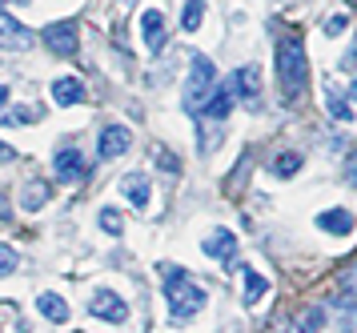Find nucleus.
Segmentation results:
<instances>
[{
  "label": "nucleus",
  "mask_w": 357,
  "mask_h": 333,
  "mask_svg": "<svg viewBox=\"0 0 357 333\" xmlns=\"http://www.w3.org/2000/svg\"><path fill=\"white\" fill-rule=\"evenodd\" d=\"M277 89L281 96L297 105L309 89V61H305V40L297 32H285L277 40Z\"/></svg>",
  "instance_id": "1"
},
{
  "label": "nucleus",
  "mask_w": 357,
  "mask_h": 333,
  "mask_svg": "<svg viewBox=\"0 0 357 333\" xmlns=\"http://www.w3.org/2000/svg\"><path fill=\"white\" fill-rule=\"evenodd\" d=\"M165 297H169V309H173V321H185V318H197L205 309V293L197 286L189 273L173 269L165 277Z\"/></svg>",
  "instance_id": "2"
},
{
  "label": "nucleus",
  "mask_w": 357,
  "mask_h": 333,
  "mask_svg": "<svg viewBox=\"0 0 357 333\" xmlns=\"http://www.w3.org/2000/svg\"><path fill=\"white\" fill-rule=\"evenodd\" d=\"M213 89H217V68H213V61L209 57H193V68H189V80H185V109L205 112Z\"/></svg>",
  "instance_id": "3"
},
{
  "label": "nucleus",
  "mask_w": 357,
  "mask_h": 333,
  "mask_svg": "<svg viewBox=\"0 0 357 333\" xmlns=\"http://www.w3.org/2000/svg\"><path fill=\"white\" fill-rule=\"evenodd\" d=\"M89 313L100 321H113V325H121V321L129 318V305L121 302V293H113V289H97L93 297H89Z\"/></svg>",
  "instance_id": "4"
},
{
  "label": "nucleus",
  "mask_w": 357,
  "mask_h": 333,
  "mask_svg": "<svg viewBox=\"0 0 357 333\" xmlns=\"http://www.w3.org/2000/svg\"><path fill=\"white\" fill-rule=\"evenodd\" d=\"M77 24L73 20H61V24H49L45 29V48H49L52 57H73L77 52Z\"/></svg>",
  "instance_id": "5"
},
{
  "label": "nucleus",
  "mask_w": 357,
  "mask_h": 333,
  "mask_svg": "<svg viewBox=\"0 0 357 333\" xmlns=\"http://www.w3.org/2000/svg\"><path fill=\"white\" fill-rule=\"evenodd\" d=\"M89 177V161L77 153V149H61L56 153V181H65V185H77Z\"/></svg>",
  "instance_id": "6"
},
{
  "label": "nucleus",
  "mask_w": 357,
  "mask_h": 333,
  "mask_svg": "<svg viewBox=\"0 0 357 333\" xmlns=\"http://www.w3.org/2000/svg\"><path fill=\"white\" fill-rule=\"evenodd\" d=\"M33 45V32L24 29L20 20H13L8 13H0V48L4 52H20V48Z\"/></svg>",
  "instance_id": "7"
},
{
  "label": "nucleus",
  "mask_w": 357,
  "mask_h": 333,
  "mask_svg": "<svg viewBox=\"0 0 357 333\" xmlns=\"http://www.w3.org/2000/svg\"><path fill=\"white\" fill-rule=\"evenodd\" d=\"M141 36H145L149 52H161L165 48V13L161 8H145L141 13Z\"/></svg>",
  "instance_id": "8"
},
{
  "label": "nucleus",
  "mask_w": 357,
  "mask_h": 333,
  "mask_svg": "<svg viewBox=\"0 0 357 333\" xmlns=\"http://www.w3.org/2000/svg\"><path fill=\"white\" fill-rule=\"evenodd\" d=\"M129 145H132L129 128H125V125H109L105 133H100V157H105V161H116L121 153H129Z\"/></svg>",
  "instance_id": "9"
},
{
  "label": "nucleus",
  "mask_w": 357,
  "mask_h": 333,
  "mask_svg": "<svg viewBox=\"0 0 357 333\" xmlns=\"http://www.w3.org/2000/svg\"><path fill=\"white\" fill-rule=\"evenodd\" d=\"M357 217L349 213V209H325L321 217H317V229H325V233H333V237H349L354 233Z\"/></svg>",
  "instance_id": "10"
},
{
  "label": "nucleus",
  "mask_w": 357,
  "mask_h": 333,
  "mask_svg": "<svg viewBox=\"0 0 357 333\" xmlns=\"http://www.w3.org/2000/svg\"><path fill=\"white\" fill-rule=\"evenodd\" d=\"M205 253L217 257V261H225V265H233V253H237V237H233L229 229H217L213 237H205Z\"/></svg>",
  "instance_id": "11"
},
{
  "label": "nucleus",
  "mask_w": 357,
  "mask_h": 333,
  "mask_svg": "<svg viewBox=\"0 0 357 333\" xmlns=\"http://www.w3.org/2000/svg\"><path fill=\"white\" fill-rule=\"evenodd\" d=\"M233 93H241L245 101H257L261 93V68L257 64H241L237 77H233Z\"/></svg>",
  "instance_id": "12"
},
{
  "label": "nucleus",
  "mask_w": 357,
  "mask_h": 333,
  "mask_svg": "<svg viewBox=\"0 0 357 333\" xmlns=\"http://www.w3.org/2000/svg\"><path fill=\"white\" fill-rule=\"evenodd\" d=\"M121 197H129L137 209H149V197H153V193H149V177L145 173H129L125 181H121Z\"/></svg>",
  "instance_id": "13"
},
{
  "label": "nucleus",
  "mask_w": 357,
  "mask_h": 333,
  "mask_svg": "<svg viewBox=\"0 0 357 333\" xmlns=\"http://www.w3.org/2000/svg\"><path fill=\"white\" fill-rule=\"evenodd\" d=\"M52 101H56V105H81L84 101V84L77 77L52 80Z\"/></svg>",
  "instance_id": "14"
},
{
  "label": "nucleus",
  "mask_w": 357,
  "mask_h": 333,
  "mask_svg": "<svg viewBox=\"0 0 357 333\" xmlns=\"http://www.w3.org/2000/svg\"><path fill=\"white\" fill-rule=\"evenodd\" d=\"M329 309L337 313L341 330H357V293H345V297H329Z\"/></svg>",
  "instance_id": "15"
},
{
  "label": "nucleus",
  "mask_w": 357,
  "mask_h": 333,
  "mask_svg": "<svg viewBox=\"0 0 357 333\" xmlns=\"http://www.w3.org/2000/svg\"><path fill=\"white\" fill-rule=\"evenodd\" d=\"M36 309L49 321H56V325L68 321V305H65V297H56V293H40V297H36Z\"/></svg>",
  "instance_id": "16"
},
{
  "label": "nucleus",
  "mask_w": 357,
  "mask_h": 333,
  "mask_svg": "<svg viewBox=\"0 0 357 333\" xmlns=\"http://www.w3.org/2000/svg\"><path fill=\"white\" fill-rule=\"evenodd\" d=\"M229 109H233V84H217L209 96V105H205V112L209 117H217V121H225Z\"/></svg>",
  "instance_id": "17"
},
{
  "label": "nucleus",
  "mask_w": 357,
  "mask_h": 333,
  "mask_svg": "<svg viewBox=\"0 0 357 333\" xmlns=\"http://www.w3.org/2000/svg\"><path fill=\"white\" fill-rule=\"evenodd\" d=\"M49 181H29L24 185V197H20V205L29 209V213H36V209H45V201H49Z\"/></svg>",
  "instance_id": "18"
},
{
  "label": "nucleus",
  "mask_w": 357,
  "mask_h": 333,
  "mask_svg": "<svg viewBox=\"0 0 357 333\" xmlns=\"http://www.w3.org/2000/svg\"><path fill=\"white\" fill-rule=\"evenodd\" d=\"M201 20H205V0H189V4L181 8V29L197 32L201 29Z\"/></svg>",
  "instance_id": "19"
},
{
  "label": "nucleus",
  "mask_w": 357,
  "mask_h": 333,
  "mask_svg": "<svg viewBox=\"0 0 357 333\" xmlns=\"http://www.w3.org/2000/svg\"><path fill=\"white\" fill-rule=\"evenodd\" d=\"M241 273H245V302H249V305H253V302H261V293L269 289V286H265V277H261V273H253L249 265H245Z\"/></svg>",
  "instance_id": "20"
},
{
  "label": "nucleus",
  "mask_w": 357,
  "mask_h": 333,
  "mask_svg": "<svg viewBox=\"0 0 357 333\" xmlns=\"http://www.w3.org/2000/svg\"><path fill=\"white\" fill-rule=\"evenodd\" d=\"M297 173H301V157L297 153H281L273 161V177H297Z\"/></svg>",
  "instance_id": "21"
},
{
  "label": "nucleus",
  "mask_w": 357,
  "mask_h": 333,
  "mask_svg": "<svg viewBox=\"0 0 357 333\" xmlns=\"http://www.w3.org/2000/svg\"><path fill=\"white\" fill-rule=\"evenodd\" d=\"M293 330H301V333H309V330H325V309H321V305L305 309V313H301V321H297Z\"/></svg>",
  "instance_id": "22"
},
{
  "label": "nucleus",
  "mask_w": 357,
  "mask_h": 333,
  "mask_svg": "<svg viewBox=\"0 0 357 333\" xmlns=\"http://www.w3.org/2000/svg\"><path fill=\"white\" fill-rule=\"evenodd\" d=\"M325 93H329V112H333L337 121H354V112H349V105H345V101L337 96V89H333V80L325 84Z\"/></svg>",
  "instance_id": "23"
},
{
  "label": "nucleus",
  "mask_w": 357,
  "mask_h": 333,
  "mask_svg": "<svg viewBox=\"0 0 357 333\" xmlns=\"http://www.w3.org/2000/svg\"><path fill=\"white\" fill-rule=\"evenodd\" d=\"M100 229H105V233H113V237H121V229H125L121 213H116V209H100Z\"/></svg>",
  "instance_id": "24"
},
{
  "label": "nucleus",
  "mask_w": 357,
  "mask_h": 333,
  "mask_svg": "<svg viewBox=\"0 0 357 333\" xmlns=\"http://www.w3.org/2000/svg\"><path fill=\"white\" fill-rule=\"evenodd\" d=\"M33 121H40V109L36 105H24V109L8 112V125H33Z\"/></svg>",
  "instance_id": "25"
},
{
  "label": "nucleus",
  "mask_w": 357,
  "mask_h": 333,
  "mask_svg": "<svg viewBox=\"0 0 357 333\" xmlns=\"http://www.w3.org/2000/svg\"><path fill=\"white\" fill-rule=\"evenodd\" d=\"M153 157L161 161V169H165V173H181L177 157H173V153H169V149H165V145H153Z\"/></svg>",
  "instance_id": "26"
},
{
  "label": "nucleus",
  "mask_w": 357,
  "mask_h": 333,
  "mask_svg": "<svg viewBox=\"0 0 357 333\" xmlns=\"http://www.w3.org/2000/svg\"><path fill=\"white\" fill-rule=\"evenodd\" d=\"M13 269H17V249L13 245H0V277H8Z\"/></svg>",
  "instance_id": "27"
},
{
  "label": "nucleus",
  "mask_w": 357,
  "mask_h": 333,
  "mask_svg": "<svg viewBox=\"0 0 357 333\" xmlns=\"http://www.w3.org/2000/svg\"><path fill=\"white\" fill-rule=\"evenodd\" d=\"M341 286L349 289V293H357V257L345 265V269H341Z\"/></svg>",
  "instance_id": "28"
},
{
  "label": "nucleus",
  "mask_w": 357,
  "mask_h": 333,
  "mask_svg": "<svg viewBox=\"0 0 357 333\" xmlns=\"http://www.w3.org/2000/svg\"><path fill=\"white\" fill-rule=\"evenodd\" d=\"M345 181L357 189V153H349V157H345Z\"/></svg>",
  "instance_id": "29"
},
{
  "label": "nucleus",
  "mask_w": 357,
  "mask_h": 333,
  "mask_svg": "<svg viewBox=\"0 0 357 333\" xmlns=\"http://www.w3.org/2000/svg\"><path fill=\"white\" fill-rule=\"evenodd\" d=\"M341 29H345V16H333V20H329V24H325V32H329V36H337Z\"/></svg>",
  "instance_id": "30"
},
{
  "label": "nucleus",
  "mask_w": 357,
  "mask_h": 333,
  "mask_svg": "<svg viewBox=\"0 0 357 333\" xmlns=\"http://www.w3.org/2000/svg\"><path fill=\"white\" fill-rule=\"evenodd\" d=\"M13 157H17V153H13V149H8V145L0 141V161H13Z\"/></svg>",
  "instance_id": "31"
},
{
  "label": "nucleus",
  "mask_w": 357,
  "mask_h": 333,
  "mask_svg": "<svg viewBox=\"0 0 357 333\" xmlns=\"http://www.w3.org/2000/svg\"><path fill=\"white\" fill-rule=\"evenodd\" d=\"M4 217H8V197L0 193V221H4Z\"/></svg>",
  "instance_id": "32"
},
{
  "label": "nucleus",
  "mask_w": 357,
  "mask_h": 333,
  "mask_svg": "<svg viewBox=\"0 0 357 333\" xmlns=\"http://www.w3.org/2000/svg\"><path fill=\"white\" fill-rule=\"evenodd\" d=\"M4 101H8V89H4V84H0V109H4Z\"/></svg>",
  "instance_id": "33"
},
{
  "label": "nucleus",
  "mask_w": 357,
  "mask_h": 333,
  "mask_svg": "<svg viewBox=\"0 0 357 333\" xmlns=\"http://www.w3.org/2000/svg\"><path fill=\"white\" fill-rule=\"evenodd\" d=\"M354 101H357V80H354Z\"/></svg>",
  "instance_id": "34"
},
{
  "label": "nucleus",
  "mask_w": 357,
  "mask_h": 333,
  "mask_svg": "<svg viewBox=\"0 0 357 333\" xmlns=\"http://www.w3.org/2000/svg\"><path fill=\"white\" fill-rule=\"evenodd\" d=\"M0 4H4V0H0Z\"/></svg>",
  "instance_id": "35"
}]
</instances>
